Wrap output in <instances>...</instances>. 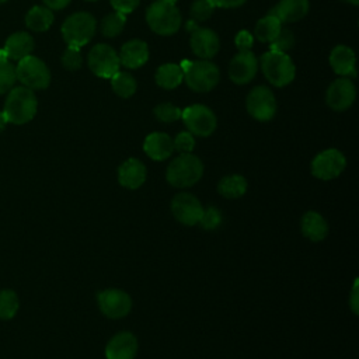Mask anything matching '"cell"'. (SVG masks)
I'll return each instance as SVG.
<instances>
[{"mask_svg": "<svg viewBox=\"0 0 359 359\" xmlns=\"http://www.w3.org/2000/svg\"><path fill=\"white\" fill-rule=\"evenodd\" d=\"M38 109V101L34 91L28 87H13L6 98L3 114L8 123L24 125L29 122Z\"/></svg>", "mask_w": 359, "mask_h": 359, "instance_id": "obj_1", "label": "cell"}, {"mask_svg": "<svg viewBox=\"0 0 359 359\" xmlns=\"http://www.w3.org/2000/svg\"><path fill=\"white\" fill-rule=\"evenodd\" d=\"M203 175V163L192 153H182L167 167L165 180L175 188H188L195 185Z\"/></svg>", "mask_w": 359, "mask_h": 359, "instance_id": "obj_2", "label": "cell"}, {"mask_svg": "<svg viewBox=\"0 0 359 359\" xmlns=\"http://www.w3.org/2000/svg\"><path fill=\"white\" fill-rule=\"evenodd\" d=\"M184 72V80L188 87L196 93H208L216 87L220 79L217 66L206 59L188 62L180 65Z\"/></svg>", "mask_w": 359, "mask_h": 359, "instance_id": "obj_3", "label": "cell"}, {"mask_svg": "<svg viewBox=\"0 0 359 359\" xmlns=\"http://www.w3.org/2000/svg\"><path fill=\"white\" fill-rule=\"evenodd\" d=\"M146 21L158 35H172L180 29L181 13L170 0H156L146 11Z\"/></svg>", "mask_w": 359, "mask_h": 359, "instance_id": "obj_4", "label": "cell"}, {"mask_svg": "<svg viewBox=\"0 0 359 359\" xmlns=\"http://www.w3.org/2000/svg\"><path fill=\"white\" fill-rule=\"evenodd\" d=\"M97 29L95 18L86 11L69 15L62 24V36L67 46L81 48L91 41Z\"/></svg>", "mask_w": 359, "mask_h": 359, "instance_id": "obj_5", "label": "cell"}, {"mask_svg": "<svg viewBox=\"0 0 359 359\" xmlns=\"http://www.w3.org/2000/svg\"><path fill=\"white\" fill-rule=\"evenodd\" d=\"M261 69L265 79L275 87L287 86L296 74V67L290 56L275 50H268L261 56Z\"/></svg>", "mask_w": 359, "mask_h": 359, "instance_id": "obj_6", "label": "cell"}, {"mask_svg": "<svg viewBox=\"0 0 359 359\" xmlns=\"http://www.w3.org/2000/svg\"><path fill=\"white\" fill-rule=\"evenodd\" d=\"M15 77L24 87L31 90H43L50 83V72L48 66L39 57L32 55L18 60Z\"/></svg>", "mask_w": 359, "mask_h": 359, "instance_id": "obj_7", "label": "cell"}, {"mask_svg": "<svg viewBox=\"0 0 359 359\" xmlns=\"http://www.w3.org/2000/svg\"><path fill=\"white\" fill-rule=\"evenodd\" d=\"M181 118L188 132L202 137L210 136L217 125V119L213 111L202 104H194L191 107H187L182 111Z\"/></svg>", "mask_w": 359, "mask_h": 359, "instance_id": "obj_8", "label": "cell"}, {"mask_svg": "<svg viewBox=\"0 0 359 359\" xmlns=\"http://www.w3.org/2000/svg\"><path fill=\"white\" fill-rule=\"evenodd\" d=\"M87 60L90 70L101 79H111L121 66L116 50L107 43L94 45L88 52Z\"/></svg>", "mask_w": 359, "mask_h": 359, "instance_id": "obj_9", "label": "cell"}, {"mask_svg": "<svg viewBox=\"0 0 359 359\" xmlns=\"http://www.w3.org/2000/svg\"><path fill=\"white\" fill-rule=\"evenodd\" d=\"M346 167L345 156L338 149H325L311 160V174L323 181H330L342 174Z\"/></svg>", "mask_w": 359, "mask_h": 359, "instance_id": "obj_10", "label": "cell"}, {"mask_svg": "<svg viewBox=\"0 0 359 359\" xmlns=\"http://www.w3.org/2000/svg\"><path fill=\"white\" fill-rule=\"evenodd\" d=\"M248 114L261 122L271 121L276 114V100L273 93L265 86L254 87L245 100Z\"/></svg>", "mask_w": 359, "mask_h": 359, "instance_id": "obj_11", "label": "cell"}, {"mask_svg": "<svg viewBox=\"0 0 359 359\" xmlns=\"http://www.w3.org/2000/svg\"><path fill=\"white\" fill-rule=\"evenodd\" d=\"M187 29L191 32V39H189L191 49L198 57L208 60L219 52L220 41L217 34L213 29L198 27L196 21H192V20L187 22Z\"/></svg>", "mask_w": 359, "mask_h": 359, "instance_id": "obj_12", "label": "cell"}, {"mask_svg": "<svg viewBox=\"0 0 359 359\" xmlns=\"http://www.w3.org/2000/svg\"><path fill=\"white\" fill-rule=\"evenodd\" d=\"M97 303L100 311L112 320L122 318L129 314L132 309L130 296L121 289H104L97 294Z\"/></svg>", "mask_w": 359, "mask_h": 359, "instance_id": "obj_13", "label": "cell"}, {"mask_svg": "<svg viewBox=\"0 0 359 359\" xmlns=\"http://www.w3.org/2000/svg\"><path fill=\"white\" fill-rule=\"evenodd\" d=\"M171 212L177 222L185 226H195L201 219L203 206L195 195L180 192L171 201Z\"/></svg>", "mask_w": 359, "mask_h": 359, "instance_id": "obj_14", "label": "cell"}, {"mask_svg": "<svg viewBox=\"0 0 359 359\" xmlns=\"http://www.w3.org/2000/svg\"><path fill=\"white\" fill-rule=\"evenodd\" d=\"M355 97L356 90L352 80L349 77H341L330 84L325 101L331 109L341 112L348 109L353 104Z\"/></svg>", "mask_w": 359, "mask_h": 359, "instance_id": "obj_15", "label": "cell"}, {"mask_svg": "<svg viewBox=\"0 0 359 359\" xmlns=\"http://www.w3.org/2000/svg\"><path fill=\"white\" fill-rule=\"evenodd\" d=\"M258 70V60L251 50H240L230 60L229 77L236 84L250 83Z\"/></svg>", "mask_w": 359, "mask_h": 359, "instance_id": "obj_16", "label": "cell"}, {"mask_svg": "<svg viewBox=\"0 0 359 359\" xmlns=\"http://www.w3.org/2000/svg\"><path fill=\"white\" fill-rule=\"evenodd\" d=\"M137 353V339L129 331L115 334L105 346L107 359H135Z\"/></svg>", "mask_w": 359, "mask_h": 359, "instance_id": "obj_17", "label": "cell"}, {"mask_svg": "<svg viewBox=\"0 0 359 359\" xmlns=\"http://www.w3.org/2000/svg\"><path fill=\"white\" fill-rule=\"evenodd\" d=\"M147 177L146 165L135 157H130L121 163L118 167V182L123 188L137 189L140 188Z\"/></svg>", "mask_w": 359, "mask_h": 359, "instance_id": "obj_18", "label": "cell"}, {"mask_svg": "<svg viewBox=\"0 0 359 359\" xmlns=\"http://www.w3.org/2000/svg\"><path fill=\"white\" fill-rule=\"evenodd\" d=\"M121 65L129 69H137L143 66L149 59V46L142 39H130L122 45L118 53Z\"/></svg>", "mask_w": 359, "mask_h": 359, "instance_id": "obj_19", "label": "cell"}, {"mask_svg": "<svg viewBox=\"0 0 359 359\" xmlns=\"http://www.w3.org/2000/svg\"><path fill=\"white\" fill-rule=\"evenodd\" d=\"M143 150L151 160L163 161L174 151L172 139L164 132H151L143 142Z\"/></svg>", "mask_w": 359, "mask_h": 359, "instance_id": "obj_20", "label": "cell"}, {"mask_svg": "<svg viewBox=\"0 0 359 359\" xmlns=\"http://www.w3.org/2000/svg\"><path fill=\"white\" fill-rule=\"evenodd\" d=\"M309 0H279L268 14L275 15L280 22H294L309 13Z\"/></svg>", "mask_w": 359, "mask_h": 359, "instance_id": "obj_21", "label": "cell"}, {"mask_svg": "<svg viewBox=\"0 0 359 359\" xmlns=\"http://www.w3.org/2000/svg\"><path fill=\"white\" fill-rule=\"evenodd\" d=\"M355 62V52L345 45H337L330 53V65L332 70L342 77L356 76Z\"/></svg>", "mask_w": 359, "mask_h": 359, "instance_id": "obj_22", "label": "cell"}, {"mask_svg": "<svg viewBox=\"0 0 359 359\" xmlns=\"http://www.w3.org/2000/svg\"><path fill=\"white\" fill-rule=\"evenodd\" d=\"M302 234L310 241L318 243L324 240L328 234V223L323 215L314 210H309L302 216L300 220Z\"/></svg>", "mask_w": 359, "mask_h": 359, "instance_id": "obj_23", "label": "cell"}, {"mask_svg": "<svg viewBox=\"0 0 359 359\" xmlns=\"http://www.w3.org/2000/svg\"><path fill=\"white\" fill-rule=\"evenodd\" d=\"M4 52L11 60H21L34 50V38L24 31L11 34L4 43Z\"/></svg>", "mask_w": 359, "mask_h": 359, "instance_id": "obj_24", "label": "cell"}, {"mask_svg": "<svg viewBox=\"0 0 359 359\" xmlns=\"http://www.w3.org/2000/svg\"><path fill=\"white\" fill-rule=\"evenodd\" d=\"M247 180L240 174L226 175L217 184V192L227 199L241 198L247 192Z\"/></svg>", "mask_w": 359, "mask_h": 359, "instance_id": "obj_25", "label": "cell"}, {"mask_svg": "<svg viewBox=\"0 0 359 359\" xmlns=\"http://www.w3.org/2000/svg\"><path fill=\"white\" fill-rule=\"evenodd\" d=\"M52 22L53 13L46 6H34L25 15V25L35 32H43L49 29Z\"/></svg>", "mask_w": 359, "mask_h": 359, "instance_id": "obj_26", "label": "cell"}, {"mask_svg": "<svg viewBox=\"0 0 359 359\" xmlns=\"http://www.w3.org/2000/svg\"><path fill=\"white\" fill-rule=\"evenodd\" d=\"M184 80V72L180 65L164 63L156 72V83L165 90H172Z\"/></svg>", "mask_w": 359, "mask_h": 359, "instance_id": "obj_27", "label": "cell"}, {"mask_svg": "<svg viewBox=\"0 0 359 359\" xmlns=\"http://www.w3.org/2000/svg\"><path fill=\"white\" fill-rule=\"evenodd\" d=\"M280 24L282 22L275 15L266 14L265 17L258 20V22L254 28V35L261 42H272L273 38L278 35V32L282 28Z\"/></svg>", "mask_w": 359, "mask_h": 359, "instance_id": "obj_28", "label": "cell"}, {"mask_svg": "<svg viewBox=\"0 0 359 359\" xmlns=\"http://www.w3.org/2000/svg\"><path fill=\"white\" fill-rule=\"evenodd\" d=\"M111 86L112 90L115 91V94H118L122 98H129L135 94L136 91V80L133 79V76L128 72H116L112 77H111Z\"/></svg>", "mask_w": 359, "mask_h": 359, "instance_id": "obj_29", "label": "cell"}, {"mask_svg": "<svg viewBox=\"0 0 359 359\" xmlns=\"http://www.w3.org/2000/svg\"><path fill=\"white\" fill-rule=\"evenodd\" d=\"M126 22V14L114 11L107 14L101 21V32L104 36L112 38L122 32Z\"/></svg>", "mask_w": 359, "mask_h": 359, "instance_id": "obj_30", "label": "cell"}, {"mask_svg": "<svg viewBox=\"0 0 359 359\" xmlns=\"http://www.w3.org/2000/svg\"><path fill=\"white\" fill-rule=\"evenodd\" d=\"M20 307L18 296L14 290H0V320H11Z\"/></svg>", "mask_w": 359, "mask_h": 359, "instance_id": "obj_31", "label": "cell"}, {"mask_svg": "<svg viewBox=\"0 0 359 359\" xmlns=\"http://www.w3.org/2000/svg\"><path fill=\"white\" fill-rule=\"evenodd\" d=\"M153 112H154V116L160 122L171 123V122H175V121H178L181 118L182 109H180L178 107H175V105H172L170 102H161V104L154 107Z\"/></svg>", "mask_w": 359, "mask_h": 359, "instance_id": "obj_32", "label": "cell"}, {"mask_svg": "<svg viewBox=\"0 0 359 359\" xmlns=\"http://www.w3.org/2000/svg\"><path fill=\"white\" fill-rule=\"evenodd\" d=\"M222 219H223L222 213L217 208L208 206V208H203V212L201 215V219H199L198 224L203 230L212 231V230H216L222 224Z\"/></svg>", "mask_w": 359, "mask_h": 359, "instance_id": "obj_33", "label": "cell"}, {"mask_svg": "<svg viewBox=\"0 0 359 359\" xmlns=\"http://www.w3.org/2000/svg\"><path fill=\"white\" fill-rule=\"evenodd\" d=\"M215 10V4L212 0H195L191 4L189 14L192 21H206L212 17Z\"/></svg>", "mask_w": 359, "mask_h": 359, "instance_id": "obj_34", "label": "cell"}, {"mask_svg": "<svg viewBox=\"0 0 359 359\" xmlns=\"http://www.w3.org/2000/svg\"><path fill=\"white\" fill-rule=\"evenodd\" d=\"M15 80V67L8 60H0V94L8 93Z\"/></svg>", "mask_w": 359, "mask_h": 359, "instance_id": "obj_35", "label": "cell"}, {"mask_svg": "<svg viewBox=\"0 0 359 359\" xmlns=\"http://www.w3.org/2000/svg\"><path fill=\"white\" fill-rule=\"evenodd\" d=\"M269 43H271V50L286 53V50H289L294 45V35L290 29L280 28L278 35Z\"/></svg>", "mask_w": 359, "mask_h": 359, "instance_id": "obj_36", "label": "cell"}, {"mask_svg": "<svg viewBox=\"0 0 359 359\" xmlns=\"http://www.w3.org/2000/svg\"><path fill=\"white\" fill-rule=\"evenodd\" d=\"M83 57L80 53V48L67 46L62 55V65L67 70H77L81 67Z\"/></svg>", "mask_w": 359, "mask_h": 359, "instance_id": "obj_37", "label": "cell"}, {"mask_svg": "<svg viewBox=\"0 0 359 359\" xmlns=\"http://www.w3.org/2000/svg\"><path fill=\"white\" fill-rule=\"evenodd\" d=\"M172 146L174 150H177L180 154L182 153H192L195 147V139L194 135L188 130L180 132L174 139H172Z\"/></svg>", "mask_w": 359, "mask_h": 359, "instance_id": "obj_38", "label": "cell"}, {"mask_svg": "<svg viewBox=\"0 0 359 359\" xmlns=\"http://www.w3.org/2000/svg\"><path fill=\"white\" fill-rule=\"evenodd\" d=\"M109 1L112 8L122 14L132 13L140 3V0H109Z\"/></svg>", "mask_w": 359, "mask_h": 359, "instance_id": "obj_39", "label": "cell"}, {"mask_svg": "<svg viewBox=\"0 0 359 359\" xmlns=\"http://www.w3.org/2000/svg\"><path fill=\"white\" fill-rule=\"evenodd\" d=\"M252 42H254L252 35L244 29L240 31L236 36V45H237L238 50H251Z\"/></svg>", "mask_w": 359, "mask_h": 359, "instance_id": "obj_40", "label": "cell"}, {"mask_svg": "<svg viewBox=\"0 0 359 359\" xmlns=\"http://www.w3.org/2000/svg\"><path fill=\"white\" fill-rule=\"evenodd\" d=\"M212 1L215 7H222V8H233L245 3V0H212Z\"/></svg>", "mask_w": 359, "mask_h": 359, "instance_id": "obj_41", "label": "cell"}, {"mask_svg": "<svg viewBox=\"0 0 359 359\" xmlns=\"http://www.w3.org/2000/svg\"><path fill=\"white\" fill-rule=\"evenodd\" d=\"M72 0H43L45 6L50 10H62L65 8Z\"/></svg>", "mask_w": 359, "mask_h": 359, "instance_id": "obj_42", "label": "cell"}, {"mask_svg": "<svg viewBox=\"0 0 359 359\" xmlns=\"http://www.w3.org/2000/svg\"><path fill=\"white\" fill-rule=\"evenodd\" d=\"M356 280H355V285H353V292H352V302H351V306H352V310L353 313L356 314L358 313V309H356Z\"/></svg>", "mask_w": 359, "mask_h": 359, "instance_id": "obj_43", "label": "cell"}, {"mask_svg": "<svg viewBox=\"0 0 359 359\" xmlns=\"http://www.w3.org/2000/svg\"><path fill=\"white\" fill-rule=\"evenodd\" d=\"M7 123H8V122H7V119H6L4 114H3V111H0V132L4 130V128H6Z\"/></svg>", "mask_w": 359, "mask_h": 359, "instance_id": "obj_44", "label": "cell"}, {"mask_svg": "<svg viewBox=\"0 0 359 359\" xmlns=\"http://www.w3.org/2000/svg\"><path fill=\"white\" fill-rule=\"evenodd\" d=\"M344 1H348V3H351V4H353V6H358V4H359V0H344Z\"/></svg>", "mask_w": 359, "mask_h": 359, "instance_id": "obj_45", "label": "cell"}, {"mask_svg": "<svg viewBox=\"0 0 359 359\" xmlns=\"http://www.w3.org/2000/svg\"><path fill=\"white\" fill-rule=\"evenodd\" d=\"M6 1H7V0H0V3H6Z\"/></svg>", "mask_w": 359, "mask_h": 359, "instance_id": "obj_46", "label": "cell"}, {"mask_svg": "<svg viewBox=\"0 0 359 359\" xmlns=\"http://www.w3.org/2000/svg\"><path fill=\"white\" fill-rule=\"evenodd\" d=\"M87 1H97V0H87Z\"/></svg>", "mask_w": 359, "mask_h": 359, "instance_id": "obj_47", "label": "cell"}]
</instances>
